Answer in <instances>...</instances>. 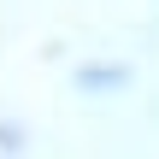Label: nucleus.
I'll return each instance as SVG.
<instances>
[{
    "label": "nucleus",
    "mask_w": 159,
    "mask_h": 159,
    "mask_svg": "<svg viewBox=\"0 0 159 159\" xmlns=\"http://www.w3.org/2000/svg\"><path fill=\"white\" fill-rule=\"evenodd\" d=\"M124 71H83V89H118Z\"/></svg>",
    "instance_id": "obj_1"
}]
</instances>
